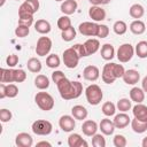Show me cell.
Masks as SVG:
<instances>
[{
	"label": "cell",
	"instance_id": "obj_1",
	"mask_svg": "<svg viewBox=\"0 0 147 147\" xmlns=\"http://www.w3.org/2000/svg\"><path fill=\"white\" fill-rule=\"evenodd\" d=\"M59 93L62 99L64 100H71L77 99L83 93V85L79 82H71L67 77L62 79L59 84H56Z\"/></svg>",
	"mask_w": 147,
	"mask_h": 147
},
{
	"label": "cell",
	"instance_id": "obj_2",
	"mask_svg": "<svg viewBox=\"0 0 147 147\" xmlns=\"http://www.w3.org/2000/svg\"><path fill=\"white\" fill-rule=\"evenodd\" d=\"M125 72V69L122 64L117 63H107L103 65L101 78L106 84H113L117 78H122Z\"/></svg>",
	"mask_w": 147,
	"mask_h": 147
},
{
	"label": "cell",
	"instance_id": "obj_3",
	"mask_svg": "<svg viewBox=\"0 0 147 147\" xmlns=\"http://www.w3.org/2000/svg\"><path fill=\"white\" fill-rule=\"evenodd\" d=\"M85 96H86L87 102L91 106H96V105H99L102 101L103 92H102V90H101V87L99 85L92 84V85H88L86 87V90H85Z\"/></svg>",
	"mask_w": 147,
	"mask_h": 147
},
{
	"label": "cell",
	"instance_id": "obj_4",
	"mask_svg": "<svg viewBox=\"0 0 147 147\" xmlns=\"http://www.w3.org/2000/svg\"><path fill=\"white\" fill-rule=\"evenodd\" d=\"M34 101H36L37 106L44 111L52 110L54 107V103H55L53 96L47 92H38L34 95Z\"/></svg>",
	"mask_w": 147,
	"mask_h": 147
},
{
	"label": "cell",
	"instance_id": "obj_5",
	"mask_svg": "<svg viewBox=\"0 0 147 147\" xmlns=\"http://www.w3.org/2000/svg\"><path fill=\"white\" fill-rule=\"evenodd\" d=\"M32 132L37 136H48L53 131V125L49 121L46 119H37L32 123Z\"/></svg>",
	"mask_w": 147,
	"mask_h": 147
},
{
	"label": "cell",
	"instance_id": "obj_6",
	"mask_svg": "<svg viewBox=\"0 0 147 147\" xmlns=\"http://www.w3.org/2000/svg\"><path fill=\"white\" fill-rule=\"evenodd\" d=\"M134 55V47L131 45V44H122L118 49H117V53H116V56L118 59L119 62L122 63H126L129 62Z\"/></svg>",
	"mask_w": 147,
	"mask_h": 147
},
{
	"label": "cell",
	"instance_id": "obj_7",
	"mask_svg": "<svg viewBox=\"0 0 147 147\" xmlns=\"http://www.w3.org/2000/svg\"><path fill=\"white\" fill-rule=\"evenodd\" d=\"M79 56L78 54L74 51L72 47L70 48H67L63 54H62V60H63V63L67 68L69 69H75L77 65H78V62H79Z\"/></svg>",
	"mask_w": 147,
	"mask_h": 147
},
{
	"label": "cell",
	"instance_id": "obj_8",
	"mask_svg": "<svg viewBox=\"0 0 147 147\" xmlns=\"http://www.w3.org/2000/svg\"><path fill=\"white\" fill-rule=\"evenodd\" d=\"M52 49V40L48 37H40L37 40L36 54L38 56H46Z\"/></svg>",
	"mask_w": 147,
	"mask_h": 147
},
{
	"label": "cell",
	"instance_id": "obj_9",
	"mask_svg": "<svg viewBox=\"0 0 147 147\" xmlns=\"http://www.w3.org/2000/svg\"><path fill=\"white\" fill-rule=\"evenodd\" d=\"M99 24L94 22H83L78 25V31L86 37H96Z\"/></svg>",
	"mask_w": 147,
	"mask_h": 147
},
{
	"label": "cell",
	"instance_id": "obj_10",
	"mask_svg": "<svg viewBox=\"0 0 147 147\" xmlns=\"http://www.w3.org/2000/svg\"><path fill=\"white\" fill-rule=\"evenodd\" d=\"M76 118L70 115H62L59 119V126L63 132H71L76 126Z\"/></svg>",
	"mask_w": 147,
	"mask_h": 147
},
{
	"label": "cell",
	"instance_id": "obj_11",
	"mask_svg": "<svg viewBox=\"0 0 147 147\" xmlns=\"http://www.w3.org/2000/svg\"><path fill=\"white\" fill-rule=\"evenodd\" d=\"M83 77L88 82H95L100 77V70L96 65H87L83 70Z\"/></svg>",
	"mask_w": 147,
	"mask_h": 147
},
{
	"label": "cell",
	"instance_id": "obj_12",
	"mask_svg": "<svg viewBox=\"0 0 147 147\" xmlns=\"http://www.w3.org/2000/svg\"><path fill=\"white\" fill-rule=\"evenodd\" d=\"M122 78H123L125 84H127V85H136L139 82V79H140V74L136 69H129V70H125V72H124Z\"/></svg>",
	"mask_w": 147,
	"mask_h": 147
},
{
	"label": "cell",
	"instance_id": "obj_13",
	"mask_svg": "<svg viewBox=\"0 0 147 147\" xmlns=\"http://www.w3.org/2000/svg\"><path fill=\"white\" fill-rule=\"evenodd\" d=\"M88 16L94 22H101L106 18V10L100 6H91L88 9Z\"/></svg>",
	"mask_w": 147,
	"mask_h": 147
},
{
	"label": "cell",
	"instance_id": "obj_14",
	"mask_svg": "<svg viewBox=\"0 0 147 147\" xmlns=\"http://www.w3.org/2000/svg\"><path fill=\"white\" fill-rule=\"evenodd\" d=\"M15 144L18 147H31L33 145V139L29 133L21 132L15 137Z\"/></svg>",
	"mask_w": 147,
	"mask_h": 147
},
{
	"label": "cell",
	"instance_id": "obj_15",
	"mask_svg": "<svg viewBox=\"0 0 147 147\" xmlns=\"http://www.w3.org/2000/svg\"><path fill=\"white\" fill-rule=\"evenodd\" d=\"M99 129L101 130L102 134H105V136H111L114 133L116 126L114 124V121H111L108 117H106V118L101 119V122L99 124Z\"/></svg>",
	"mask_w": 147,
	"mask_h": 147
},
{
	"label": "cell",
	"instance_id": "obj_16",
	"mask_svg": "<svg viewBox=\"0 0 147 147\" xmlns=\"http://www.w3.org/2000/svg\"><path fill=\"white\" fill-rule=\"evenodd\" d=\"M132 114L134 118L142 121V122H147V106L142 103H137L132 108Z\"/></svg>",
	"mask_w": 147,
	"mask_h": 147
},
{
	"label": "cell",
	"instance_id": "obj_17",
	"mask_svg": "<svg viewBox=\"0 0 147 147\" xmlns=\"http://www.w3.org/2000/svg\"><path fill=\"white\" fill-rule=\"evenodd\" d=\"M129 123H131V118L125 113L121 111L119 114L115 115V117H114V124H115L116 129H124L129 125Z\"/></svg>",
	"mask_w": 147,
	"mask_h": 147
},
{
	"label": "cell",
	"instance_id": "obj_18",
	"mask_svg": "<svg viewBox=\"0 0 147 147\" xmlns=\"http://www.w3.org/2000/svg\"><path fill=\"white\" fill-rule=\"evenodd\" d=\"M82 131H83V133H84L86 137H92V136H94V134L96 133V131H98V124H96V122H94V121H92V119L85 121V122L83 123V125H82Z\"/></svg>",
	"mask_w": 147,
	"mask_h": 147
},
{
	"label": "cell",
	"instance_id": "obj_19",
	"mask_svg": "<svg viewBox=\"0 0 147 147\" xmlns=\"http://www.w3.org/2000/svg\"><path fill=\"white\" fill-rule=\"evenodd\" d=\"M68 146L69 147H87L88 144L82 138L78 133H71L68 137Z\"/></svg>",
	"mask_w": 147,
	"mask_h": 147
},
{
	"label": "cell",
	"instance_id": "obj_20",
	"mask_svg": "<svg viewBox=\"0 0 147 147\" xmlns=\"http://www.w3.org/2000/svg\"><path fill=\"white\" fill-rule=\"evenodd\" d=\"M77 7H78V3L76 0H64L62 3H61V11L64 14V15H72L76 10H77Z\"/></svg>",
	"mask_w": 147,
	"mask_h": 147
},
{
	"label": "cell",
	"instance_id": "obj_21",
	"mask_svg": "<svg viewBox=\"0 0 147 147\" xmlns=\"http://www.w3.org/2000/svg\"><path fill=\"white\" fill-rule=\"evenodd\" d=\"M84 46H85V49H86V54L87 56L96 53L100 48V41L98 39H94V38H91V39H87L85 42H84Z\"/></svg>",
	"mask_w": 147,
	"mask_h": 147
},
{
	"label": "cell",
	"instance_id": "obj_22",
	"mask_svg": "<svg viewBox=\"0 0 147 147\" xmlns=\"http://www.w3.org/2000/svg\"><path fill=\"white\" fill-rule=\"evenodd\" d=\"M51 23L46 20H38L34 23V30L40 34H47L51 32Z\"/></svg>",
	"mask_w": 147,
	"mask_h": 147
},
{
	"label": "cell",
	"instance_id": "obj_23",
	"mask_svg": "<svg viewBox=\"0 0 147 147\" xmlns=\"http://www.w3.org/2000/svg\"><path fill=\"white\" fill-rule=\"evenodd\" d=\"M130 99L136 103H141L145 100V91L140 87H132L130 90Z\"/></svg>",
	"mask_w": 147,
	"mask_h": 147
},
{
	"label": "cell",
	"instance_id": "obj_24",
	"mask_svg": "<svg viewBox=\"0 0 147 147\" xmlns=\"http://www.w3.org/2000/svg\"><path fill=\"white\" fill-rule=\"evenodd\" d=\"M71 114L72 116L78 119V121H83V119H86L88 113H87V109L84 107V106H80V105H76L71 108Z\"/></svg>",
	"mask_w": 147,
	"mask_h": 147
},
{
	"label": "cell",
	"instance_id": "obj_25",
	"mask_svg": "<svg viewBox=\"0 0 147 147\" xmlns=\"http://www.w3.org/2000/svg\"><path fill=\"white\" fill-rule=\"evenodd\" d=\"M130 31L133 33V34H142L145 31H146V25L145 23L141 21V20H134L130 23Z\"/></svg>",
	"mask_w": 147,
	"mask_h": 147
},
{
	"label": "cell",
	"instance_id": "obj_26",
	"mask_svg": "<svg viewBox=\"0 0 147 147\" xmlns=\"http://www.w3.org/2000/svg\"><path fill=\"white\" fill-rule=\"evenodd\" d=\"M100 54H101V57H102L103 60L110 61V60H113L114 56H115V48H114V46H113L111 44H105V45H102V47H101Z\"/></svg>",
	"mask_w": 147,
	"mask_h": 147
},
{
	"label": "cell",
	"instance_id": "obj_27",
	"mask_svg": "<svg viewBox=\"0 0 147 147\" xmlns=\"http://www.w3.org/2000/svg\"><path fill=\"white\" fill-rule=\"evenodd\" d=\"M129 14H130V16H131L132 18L139 20V18H141V17L144 16V14H145V8H144L140 3H133V5L130 7V9H129Z\"/></svg>",
	"mask_w": 147,
	"mask_h": 147
},
{
	"label": "cell",
	"instance_id": "obj_28",
	"mask_svg": "<svg viewBox=\"0 0 147 147\" xmlns=\"http://www.w3.org/2000/svg\"><path fill=\"white\" fill-rule=\"evenodd\" d=\"M26 67H28L29 71H31V72H33V74L40 72V71H41V68H42L40 60H38L37 57H31V59H29L28 62H26Z\"/></svg>",
	"mask_w": 147,
	"mask_h": 147
},
{
	"label": "cell",
	"instance_id": "obj_29",
	"mask_svg": "<svg viewBox=\"0 0 147 147\" xmlns=\"http://www.w3.org/2000/svg\"><path fill=\"white\" fill-rule=\"evenodd\" d=\"M131 129L136 133H144L145 131H147V122H142L137 118H133L131 119Z\"/></svg>",
	"mask_w": 147,
	"mask_h": 147
},
{
	"label": "cell",
	"instance_id": "obj_30",
	"mask_svg": "<svg viewBox=\"0 0 147 147\" xmlns=\"http://www.w3.org/2000/svg\"><path fill=\"white\" fill-rule=\"evenodd\" d=\"M34 86L39 90H46L49 87V79L47 76L45 75H38L36 78H34Z\"/></svg>",
	"mask_w": 147,
	"mask_h": 147
},
{
	"label": "cell",
	"instance_id": "obj_31",
	"mask_svg": "<svg viewBox=\"0 0 147 147\" xmlns=\"http://www.w3.org/2000/svg\"><path fill=\"white\" fill-rule=\"evenodd\" d=\"M13 72H14V69L1 68L0 69V83H14Z\"/></svg>",
	"mask_w": 147,
	"mask_h": 147
},
{
	"label": "cell",
	"instance_id": "obj_32",
	"mask_svg": "<svg viewBox=\"0 0 147 147\" xmlns=\"http://www.w3.org/2000/svg\"><path fill=\"white\" fill-rule=\"evenodd\" d=\"M134 52L137 54L138 57L140 59H146L147 57V41L146 40H141L136 45Z\"/></svg>",
	"mask_w": 147,
	"mask_h": 147
},
{
	"label": "cell",
	"instance_id": "obj_33",
	"mask_svg": "<svg viewBox=\"0 0 147 147\" xmlns=\"http://www.w3.org/2000/svg\"><path fill=\"white\" fill-rule=\"evenodd\" d=\"M46 64H47L48 68L55 69V68H59V67H60L61 60H60L59 55H56V54H49V55L46 57Z\"/></svg>",
	"mask_w": 147,
	"mask_h": 147
},
{
	"label": "cell",
	"instance_id": "obj_34",
	"mask_svg": "<svg viewBox=\"0 0 147 147\" xmlns=\"http://www.w3.org/2000/svg\"><path fill=\"white\" fill-rule=\"evenodd\" d=\"M101 110H102V114H103L105 116L109 117V116L115 115V113H116V106H115L111 101H107V102H105V103L102 105Z\"/></svg>",
	"mask_w": 147,
	"mask_h": 147
},
{
	"label": "cell",
	"instance_id": "obj_35",
	"mask_svg": "<svg viewBox=\"0 0 147 147\" xmlns=\"http://www.w3.org/2000/svg\"><path fill=\"white\" fill-rule=\"evenodd\" d=\"M116 108L122 111V113H126L129 111L131 108H132V105H131V100L126 99V98H122L117 101V105H116Z\"/></svg>",
	"mask_w": 147,
	"mask_h": 147
},
{
	"label": "cell",
	"instance_id": "obj_36",
	"mask_svg": "<svg viewBox=\"0 0 147 147\" xmlns=\"http://www.w3.org/2000/svg\"><path fill=\"white\" fill-rule=\"evenodd\" d=\"M113 30H114V32L116 33V34H118V36H122V34H124L126 31H127V25H126V23L124 22V21H116L115 23H114V25H113Z\"/></svg>",
	"mask_w": 147,
	"mask_h": 147
},
{
	"label": "cell",
	"instance_id": "obj_37",
	"mask_svg": "<svg viewBox=\"0 0 147 147\" xmlns=\"http://www.w3.org/2000/svg\"><path fill=\"white\" fill-rule=\"evenodd\" d=\"M70 26H72V25H71V20H70V17L68 15H63V16L59 17V20H57V28L61 31L67 30Z\"/></svg>",
	"mask_w": 147,
	"mask_h": 147
},
{
	"label": "cell",
	"instance_id": "obj_38",
	"mask_svg": "<svg viewBox=\"0 0 147 147\" xmlns=\"http://www.w3.org/2000/svg\"><path fill=\"white\" fill-rule=\"evenodd\" d=\"M61 37L64 41H71L76 38V30L74 26H70L69 29L67 30H63L62 33H61Z\"/></svg>",
	"mask_w": 147,
	"mask_h": 147
},
{
	"label": "cell",
	"instance_id": "obj_39",
	"mask_svg": "<svg viewBox=\"0 0 147 147\" xmlns=\"http://www.w3.org/2000/svg\"><path fill=\"white\" fill-rule=\"evenodd\" d=\"M13 78H14V83H22L26 79V74L23 69H14Z\"/></svg>",
	"mask_w": 147,
	"mask_h": 147
},
{
	"label": "cell",
	"instance_id": "obj_40",
	"mask_svg": "<svg viewBox=\"0 0 147 147\" xmlns=\"http://www.w3.org/2000/svg\"><path fill=\"white\" fill-rule=\"evenodd\" d=\"M92 146H94V147H105L106 146L105 137L102 134H98V133L92 136Z\"/></svg>",
	"mask_w": 147,
	"mask_h": 147
},
{
	"label": "cell",
	"instance_id": "obj_41",
	"mask_svg": "<svg viewBox=\"0 0 147 147\" xmlns=\"http://www.w3.org/2000/svg\"><path fill=\"white\" fill-rule=\"evenodd\" d=\"M30 32V29L29 26H25V25H17V28L15 29V36L18 37V38H25Z\"/></svg>",
	"mask_w": 147,
	"mask_h": 147
},
{
	"label": "cell",
	"instance_id": "obj_42",
	"mask_svg": "<svg viewBox=\"0 0 147 147\" xmlns=\"http://www.w3.org/2000/svg\"><path fill=\"white\" fill-rule=\"evenodd\" d=\"M113 144H114L115 147H125L127 145V141H126V138L123 134H116L114 137Z\"/></svg>",
	"mask_w": 147,
	"mask_h": 147
},
{
	"label": "cell",
	"instance_id": "obj_43",
	"mask_svg": "<svg viewBox=\"0 0 147 147\" xmlns=\"http://www.w3.org/2000/svg\"><path fill=\"white\" fill-rule=\"evenodd\" d=\"M18 24L20 25H25V26H31L33 24V15L29 16H18Z\"/></svg>",
	"mask_w": 147,
	"mask_h": 147
},
{
	"label": "cell",
	"instance_id": "obj_44",
	"mask_svg": "<svg viewBox=\"0 0 147 147\" xmlns=\"http://www.w3.org/2000/svg\"><path fill=\"white\" fill-rule=\"evenodd\" d=\"M11 117H13V114H11L10 110H8V109H6V108L0 109V121H1L2 123L9 122V121L11 119Z\"/></svg>",
	"mask_w": 147,
	"mask_h": 147
},
{
	"label": "cell",
	"instance_id": "obj_45",
	"mask_svg": "<svg viewBox=\"0 0 147 147\" xmlns=\"http://www.w3.org/2000/svg\"><path fill=\"white\" fill-rule=\"evenodd\" d=\"M6 92H7V98H15L17 94H18V88L15 84H11L9 83L7 85V88H6Z\"/></svg>",
	"mask_w": 147,
	"mask_h": 147
},
{
	"label": "cell",
	"instance_id": "obj_46",
	"mask_svg": "<svg viewBox=\"0 0 147 147\" xmlns=\"http://www.w3.org/2000/svg\"><path fill=\"white\" fill-rule=\"evenodd\" d=\"M72 48H74V51L78 54V56L82 59V57H85V56H87V54H86V49H85V46H84V44H75L74 46H71Z\"/></svg>",
	"mask_w": 147,
	"mask_h": 147
},
{
	"label": "cell",
	"instance_id": "obj_47",
	"mask_svg": "<svg viewBox=\"0 0 147 147\" xmlns=\"http://www.w3.org/2000/svg\"><path fill=\"white\" fill-rule=\"evenodd\" d=\"M108 34H109V28H108L107 25H105V24H99V28H98V34H96V37L102 39V38L108 37Z\"/></svg>",
	"mask_w": 147,
	"mask_h": 147
},
{
	"label": "cell",
	"instance_id": "obj_48",
	"mask_svg": "<svg viewBox=\"0 0 147 147\" xmlns=\"http://www.w3.org/2000/svg\"><path fill=\"white\" fill-rule=\"evenodd\" d=\"M17 63H18V56H17L16 54H10V55L7 56V59H6V64H7L9 68L15 67Z\"/></svg>",
	"mask_w": 147,
	"mask_h": 147
},
{
	"label": "cell",
	"instance_id": "obj_49",
	"mask_svg": "<svg viewBox=\"0 0 147 147\" xmlns=\"http://www.w3.org/2000/svg\"><path fill=\"white\" fill-rule=\"evenodd\" d=\"M65 78V75L62 72V71H60V70H55L53 74H52V80H53V83H55V84H59L62 79H64Z\"/></svg>",
	"mask_w": 147,
	"mask_h": 147
},
{
	"label": "cell",
	"instance_id": "obj_50",
	"mask_svg": "<svg viewBox=\"0 0 147 147\" xmlns=\"http://www.w3.org/2000/svg\"><path fill=\"white\" fill-rule=\"evenodd\" d=\"M25 2L29 5V7L32 9L33 13H37L39 9V1L38 0H25Z\"/></svg>",
	"mask_w": 147,
	"mask_h": 147
},
{
	"label": "cell",
	"instance_id": "obj_51",
	"mask_svg": "<svg viewBox=\"0 0 147 147\" xmlns=\"http://www.w3.org/2000/svg\"><path fill=\"white\" fill-rule=\"evenodd\" d=\"M6 88H7V85H6L5 83H1V84H0V99H5V98L7 96Z\"/></svg>",
	"mask_w": 147,
	"mask_h": 147
},
{
	"label": "cell",
	"instance_id": "obj_52",
	"mask_svg": "<svg viewBox=\"0 0 147 147\" xmlns=\"http://www.w3.org/2000/svg\"><path fill=\"white\" fill-rule=\"evenodd\" d=\"M141 88L145 91V93H147V76H145L142 78V82H141Z\"/></svg>",
	"mask_w": 147,
	"mask_h": 147
},
{
	"label": "cell",
	"instance_id": "obj_53",
	"mask_svg": "<svg viewBox=\"0 0 147 147\" xmlns=\"http://www.w3.org/2000/svg\"><path fill=\"white\" fill-rule=\"evenodd\" d=\"M92 6H100L102 5V0H88Z\"/></svg>",
	"mask_w": 147,
	"mask_h": 147
},
{
	"label": "cell",
	"instance_id": "obj_54",
	"mask_svg": "<svg viewBox=\"0 0 147 147\" xmlns=\"http://www.w3.org/2000/svg\"><path fill=\"white\" fill-rule=\"evenodd\" d=\"M37 146H38V147H39V146H48V147H51L52 144L48 142V141H39V142H37Z\"/></svg>",
	"mask_w": 147,
	"mask_h": 147
},
{
	"label": "cell",
	"instance_id": "obj_55",
	"mask_svg": "<svg viewBox=\"0 0 147 147\" xmlns=\"http://www.w3.org/2000/svg\"><path fill=\"white\" fill-rule=\"evenodd\" d=\"M141 146L142 147H147V137H145L142 139V142H141Z\"/></svg>",
	"mask_w": 147,
	"mask_h": 147
},
{
	"label": "cell",
	"instance_id": "obj_56",
	"mask_svg": "<svg viewBox=\"0 0 147 147\" xmlns=\"http://www.w3.org/2000/svg\"><path fill=\"white\" fill-rule=\"evenodd\" d=\"M111 0H102V5H108Z\"/></svg>",
	"mask_w": 147,
	"mask_h": 147
},
{
	"label": "cell",
	"instance_id": "obj_57",
	"mask_svg": "<svg viewBox=\"0 0 147 147\" xmlns=\"http://www.w3.org/2000/svg\"><path fill=\"white\" fill-rule=\"evenodd\" d=\"M5 2H6V0H1V1H0V6L2 7V6L5 5Z\"/></svg>",
	"mask_w": 147,
	"mask_h": 147
},
{
	"label": "cell",
	"instance_id": "obj_58",
	"mask_svg": "<svg viewBox=\"0 0 147 147\" xmlns=\"http://www.w3.org/2000/svg\"><path fill=\"white\" fill-rule=\"evenodd\" d=\"M55 1H64V0H55Z\"/></svg>",
	"mask_w": 147,
	"mask_h": 147
},
{
	"label": "cell",
	"instance_id": "obj_59",
	"mask_svg": "<svg viewBox=\"0 0 147 147\" xmlns=\"http://www.w3.org/2000/svg\"><path fill=\"white\" fill-rule=\"evenodd\" d=\"M16 1H18V0H16Z\"/></svg>",
	"mask_w": 147,
	"mask_h": 147
}]
</instances>
